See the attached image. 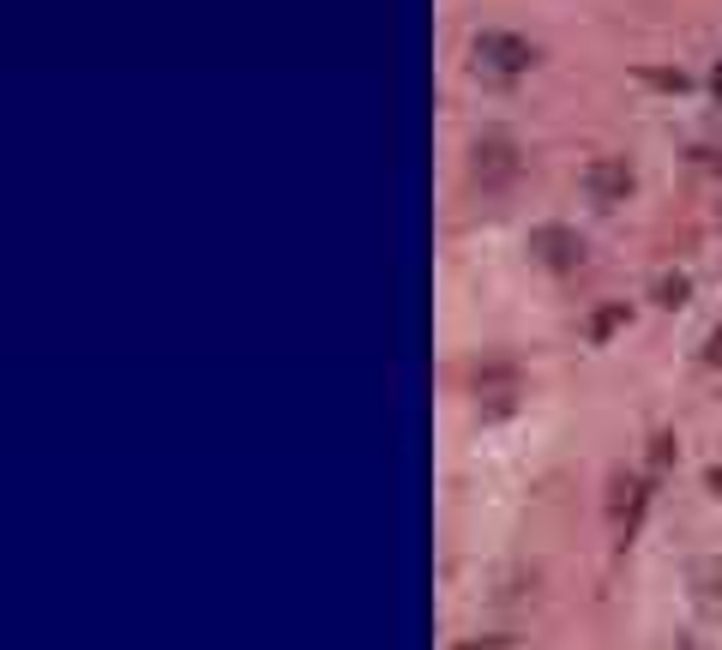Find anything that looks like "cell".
Returning <instances> with one entry per match:
<instances>
[{"label": "cell", "mask_w": 722, "mask_h": 650, "mask_svg": "<svg viewBox=\"0 0 722 650\" xmlns=\"http://www.w3.org/2000/svg\"><path fill=\"white\" fill-rule=\"evenodd\" d=\"M687 584H692V603H699L704 615H722V566L716 560H692Z\"/></svg>", "instance_id": "6da1fadb"}, {"label": "cell", "mask_w": 722, "mask_h": 650, "mask_svg": "<svg viewBox=\"0 0 722 650\" xmlns=\"http://www.w3.org/2000/svg\"><path fill=\"white\" fill-rule=\"evenodd\" d=\"M711 362H722V331H716V338H711Z\"/></svg>", "instance_id": "7a4b0ae2"}]
</instances>
